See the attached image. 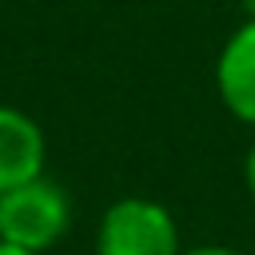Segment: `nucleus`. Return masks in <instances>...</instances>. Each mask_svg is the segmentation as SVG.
Returning <instances> with one entry per match:
<instances>
[{
	"instance_id": "obj_7",
	"label": "nucleus",
	"mask_w": 255,
	"mask_h": 255,
	"mask_svg": "<svg viewBox=\"0 0 255 255\" xmlns=\"http://www.w3.org/2000/svg\"><path fill=\"white\" fill-rule=\"evenodd\" d=\"M0 255H36V251H24V247H12V243H0Z\"/></svg>"
},
{
	"instance_id": "obj_1",
	"label": "nucleus",
	"mask_w": 255,
	"mask_h": 255,
	"mask_svg": "<svg viewBox=\"0 0 255 255\" xmlns=\"http://www.w3.org/2000/svg\"><path fill=\"white\" fill-rule=\"evenodd\" d=\"M68 231H72V199L56 179L36 175L0 195V243L48 255L56 243H64Z\"/></svg>"
},
{
	"instance_id": "obj_6",
	"label": "nucleus",
	"mask_w": 255,
	"mask_h": 255,
	"mask_svg": "<svg viewBox=\"0 0 255 255\" xmlns=\"http://www.w3.org/2000/svg\"><path fill=\"white\" fill-rule=\"evenodd\" d=\"M243 179H247V191L255 199V143L247 147V159H243Z\"/></svg>"
},
{
	"instance_id": "obj_5",
	"label": "nucleus",
	"mask_w": 255,
	"mask_h": 255,
	"mask_svg": "<svg viewBox=\"0 0 255 255\" xmlns=\"http://www.w3.org/2000/svg\"><path fill=\"white\" fill-rule=\"evenodd\" d=\"M183 255H243L239 247H223V243H203V247H183Z\"/></svg>"
},
{
	"instance_id": "obj_2",
	"label": "nucleus",
	"mask_w": 255,
	"mask_h": 255,
	"mask_svg": "<svg viewBox=\"0 0 255 255\" xmlns=\"http://www.w3.org/2000/svg\"><path fill=\"white\" fill-rule=\"evenodd\" d=\"M96 255H183L171 207L147 195H124L96 223Z\"/></svg>"
},
{
	"instance_id": "obj_4",
	"label": "nucleus",
	"mask_w": 255,
	"mask_h": 255,
	"mask_svg": "<svg viewBox=\"0 0 255 255\" xmlns=\"http://www.w3.org/2000/svg\"><path fill=\"white\" fill-rule=\"evenodd\" d=\"M219 104L247 128H255V20H243L219 48L215 60Z\"/></svg>"
},
{
	"instance_id": "obj_3",
	"label": "nucleus",
	"mask_w": 255,
	"mask_h": 255,
	"mask_svg": "<svg viewBox=\"0 0 255 255\" xmlns=\"http://www.w3.org/2000/svg\"><path fill=\"white\" fill-rule=\"evenodd\" d=\"M48 171V135L24 108L0 104V195Z\"/></svg>"
},
{
	"instance_id": "obj_8",
	"label": "nucleus",
	"mask_w": 255,
	"mask_h": 255,
	"mask_svg": "<svg viewBox=\"0 0 255 255\" xmlns=\"http://www.w3.org/2000/svg\"><path fill=\"white\" fill-rule=\"evenodd\" d=\"M239 8H243V16H247V20H255V0H239Z\"/></svg>"
}]
</instances>
